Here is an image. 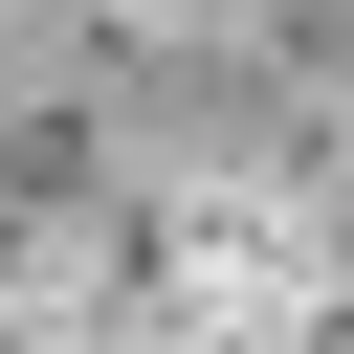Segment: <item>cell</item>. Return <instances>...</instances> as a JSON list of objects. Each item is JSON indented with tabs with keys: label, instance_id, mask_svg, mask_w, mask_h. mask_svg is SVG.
Masks as SVG:
<instances>
[{
	"label": "cell",
	"instance_id": "1",
	"mask_svg": "<svg viewBox=\"0 0 354 354\" xmlns=\"http://www.w3.org/2000/svg\"><path fill=\"white\" fill-rule=\"evenodd\" d=\"M0 354H354V0H0Z\"/></svg>",
	"mask_w": 354,
	"mask_h": 354
}]
</instances>
